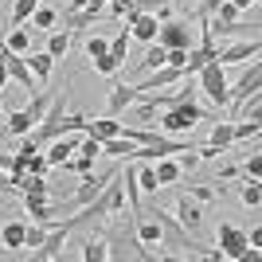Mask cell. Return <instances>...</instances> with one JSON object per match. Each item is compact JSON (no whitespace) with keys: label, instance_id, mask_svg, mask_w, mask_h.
<instances>
[{"label":"cell","instance_id":"6da1fadb","mask_svg":"<svg viewBox=\"0 0 262 262\" xmlns=\"http://www.w3.org/2000/svg\"><path fill=\"white\" fill-rule=\"evenodd\" d=\"M86 121H90V118H82V114H67V86H63V90H59V102H51V106H47V114L39 118V125H35L28 137L43 149V145H51L55 137H67V133H86Z\"/></svg>","mask_w":262,"mask_h":262},{"label":"cell","instance_id":"7a4b0ae2","mask_svg":"<svg viewBox=\"0 0 262 262\" xmlns=\"http://www.w3.org/2000/svg\"><path fill=\"white\" fill-rule=\"evenodd\" d=\"M215 247L223 258H235V262H254L258 258V247L247 243V231L231 227V223H219L215 227Z\"/></svg>","mask_w":262,"mask_h":262},{"label":"cell","instance_id":"3957f363","mask_svg":"<svg viewBox=\"0 0 262 262\" xmlns=\"http://www.w3.org/2000/svg\"><path fill=\"white\" fill-rule=\"evenodd\" d=\"M196 121H204V110L196 106V98H180V102H172V106H164L161 129L168 133V137H176V133H188Z\"/></svg>","mask_w":262,"mask_h":262},{"label":"cell","instance_id":"277c9868","mask_svg":"<svg viewBox=\"0 0 262 262\" xmlns=\"http://www.w3.org/2000/svg\"><path fill=\"white\" fill-rule=\"evenodd\" d=\"M47 106H51V94L47 90H39L32 98V106L28 110H16V114H8V125H4V133H12V137H24V133H32L35 125H39V118L47 114Z\"/></svg>","mask_w":262,"mask_h":262},{"label":"cell","instance_id":"5b68a950","mask_svg":"<svg viewBox=\"0 0 262 262\" xmlns=\"http://www.w3.org/2000/svg\"><path fill=\"white\" fill-rule=\"evenodd\" d=\"M196 75H200V90L211 98V106H215V110H227V75H223V67L211 59V63L200 67Z\"/></svg>","mask_w":262,"mask_h":262},{"label":"cell","instance_id":"8992f818","mask_svg":"<svg viewBox=\"0 0 262 262\" xmlns=\"http://www.w3.org/2000/svg\"><path fill=\"white\" fill-rule=\"evenodd\" d=\"M176 223H180L188 235H196V239H200V231H204V208H200V200H192L188 192L176 196Z\"/></svg>","mask_w":262,"mask_h":262},{"label":"cell","instance_id":"52a82bcc","mask_svg":"<svg viewBox=\"0 0 262 262\" xmlns=\"http://www.w3.org/2000/svg\"><path fill=\"white\" fill-rule=\"evenodd\" d=\"M262 86V67L251 59V67H247V75L235 82V86H227V106H243V102L251 98V94H258Z\"/></svg>","mask_w":262,"mask_h":262},{"label":"cell","instance_id":"ba28073f","mask_svg":"<svg viewBox=\"0 0 262 262\" xmlns=\"http://www.w3.org/2000/svg\"><path fill=\"white\" fill-rule=\"evenodd\" d=\"M176 82H184V71L180 67H157V71H149V75L141 78V82H133L137 86V94H153V90H161V86H176Z\"/></svg>","mask_w":262,"mask_h":262},{"label":"cell","instance_id":"9c48e42d","mask_svg":"<svg viewBox=\"0 0 262 262\" xmlns=\"http://www.w3.org/2000/svg\"><path fill=\"white\" fill-rule=\"evenodd\" d=\"M157 43H161L164 51H172V47H192V32H188L184 20H161V28H157Z\"/></svg>","mask_w":262,"mask_h":262},{"label":"cell","instance_id":"30bf717a","mask_svg":"<svg viewBox=\"0 0 262 262\" xmlns=\"http://www.w3.org/2000/svg\"><path fill=\"white\" fill-rule=\"evenodd\" d=\"M0 59H4V71H8V82H16V86H24V90H35V75L28 71V63H24V55L8 51V47H0Z\"/></svg>","mask_w":262,"mask_h":262},{"label":"cell","instance_id":"8fae6325","mask_svg":"<svg viewBox=\"0 0 262 262\" xmlns=\"http://www.w3.org/2000/svg\"><path fill=\"white\" fill-rule=\"evenodd\" d=\"M247 59H258V35L239 39V43H227L223 51H215V63H219V67H227V63H247Z\"/></svg>","mask_w":262,"mask_h":262},{"label":"cell","instance_id":"7c38bea8","mask_svg":"<svg viewBox=\"0 0 262 262\" xmlns=\"http://www.w3.org/2000/svg\"><path fill=\"white\" fill-rule=\"evenodd\" d=\"M71 231H75V227H71V219H67V223H59L55 231H47V239L35 247V258H39V262L59 258V254H63V243H67V235H71Z\"/></svg>","mask_w":262,"mask_h":262},{"label":"cell","instance_id":"4fadbf2b","mask_svg":"<svg viewBox=\"0 0 262 262\" xmlns=\"http://www.w3.org/2000/svg\"><path fill=\"white\" fill-rule=\"evenodd\" d=\"M114 172H106V176H94V172H86L82 176V184L75 188V196H71V208H82V204H90V200L102 192V184H106Z\"/></svg>","mask_w":262,"mask_h":262},{"label":"cell","instance_id":"5bb4252c","mask_svg":"<svg viewBox=\"0 0 262 262\" xmlns=\"http://www.w3.org/2000/svg\"><path fill=\"white\" fill-rule=\"evenodd\" d=\"M133 102H137V86H121V82H118V86L110 90V98H106V114H110V118H118L121 110H129Z\"/></svg>","mask_w":262,"mask_h":262},{"label":"cell","instance_id":"9a60e30c","mask_svg":"<svg viewBox=\"0 0 262 262\" xmlns=\"http://www.w3.org/2000/svg\"><path fill=\"white\" fill-rule=\"evenodd\" d=\"M118 133H121V121H114V118H110V114H106V118H90L86 121V137H94V141H110V137H118Z\"/></svg>","mask_w":262,"mask_h":262},{"label":"cell","instance_id":"2e32d148","mask_svg":"<svg viewBox=\"0 0 262 262\" xmlns=\"http://www.w3.org/2000/svg\"><path fill=\"white\" fill-rule=\"evenodd\" d=\"M24 63H28V71L35 75V82H47L51 71H55V59L47 51H28V55H24Z\"/></svg>","mask_w":262,"mask_h":262},{"label":"cell","instance_id":"e0dca14e","mask_svg":"<svg viewBox=\"0 0 262 262\" xmlns=\"http://www.w3.org/2000/svg\"><path fill=\"white\" fill-rule=\"evenodd\" d=\"M153 172H157V184H176L180 176H184V168H180V161H172V157H157L153 161Z\"/></svg>","mask_w":262,"mask_h":262},{"label":"cell","instance_id":"ac0fdd59","mask_svg":"<svg viewBox=\"0 0 262 262\" xmlns=\"http://www.w3.org/2000/svg\"><path fill=\"white\" fill-rule=\"evenodd\" d=\"M24 231H28L24 219L4 223V227H0V247H4V251H20V247H24Z\"/></svg>","mask_w":262,"mask_h":262},{"label":"cell","instance_id":"d6986e66","mask_svg":"<svg viewBox=\"0 0 262 262\" xmlns=\"http://www.w3.org/2000/svg\"><path fill=\"white\" fill-rule=\"evenodd\" d=\"M43 149H47L43 157H47L51 164H67V161H71V153H75L78 145L71 141V137H55V141H51V145H43Z\"/></svg>","mask_w":262,"mask_h":262},{"label":"cell","instance_id":"ffe728a7","mask_svg":"<svg viewBox=\"0 0 262 262\" xmlns=\"http://www.w3.org/2000/svg\"><path fill=\"white\" fill-rule=\"evenodd\" d=\"M24 211H28L35 223H47V219H51V196H24Z\"/></svg>","mask_w":262,"mask_h":262},{"label":"cell","instance_id":"44dd1931","mask_svg":"<svg viewBox=\"0 0 262 262\" xmlns=\"http://www.w3.org/2000/svg\"><path fill=\"white\" fill-rule=\"evenodd\" d=\"M133 168H137V188H141L145 196H153L157 188V172H153V161H141V164H133Z\"/></svg>","mask_w":262,"mask_h":262},{"label":"cell","instance_id":"7402d4cb","mask_svg":"<svg viewBox=\"0 0 262 262\" xmlns=\"http://www.w3.org/2000/svg\"><path fill=\"white\" fill-rule=\"evenodd\" d=\"M39 4H43V0H16V8H12V28H24Z\"/></svg>","mask_w":262,"mask_h":262},{"label":"cell","instance_id":"603a6c76","mask_svg":"<svg viewBox=\"0 0 262 262\" xmlns=\"http://www.w3.org/2000/svg\"><path fill=\"white\" fill-rule=\"evenodd\" d=\"M67 47H71V32H67V28H63V32H51V35H47V55H51V59H63Z\"/></svg>","mask_w":262,"mask_h":262},{"label":"cell","instance_id":"cb8c5ba5","mask_svg":"<svg viewBox=\"0 0 262 262\" xmlns=\"http://www.w3.org/2000/svg\"><path fill=\"white\" fill-rule=\"evenodd\" d=\"M164 47L161 43H149L145 47V59H141V67H137V71H145V75H149V71H157V67H164Z\"/></svg>","mask_w":262,"mask_h":262},{"label":"cell","instance_id":"d4e9b609","mask_svg":"<svg viewBox=\"0 0 262 262\" xmlns=\"http://www.w3.org/2000/svg\"><path fill=\"white\" fill-rule=\"evenodd\" d=\"M110 258V243L106 239H86V247H82V262H102Z\"/></svg>","mask_w":262,"mask_h":262},{"label":"cell","instance_id":"484cf974","mask_svg":"<svg viewBox=\"0 0 262 262\" xmlns=\"http://www.w3.org/2000/svg\"><path fill=\"white\" fill-rule=\"evenodd\" d=\"M133 149H137V145H133L129 137H110V141H102V153H110V157H133Z\"/></svg>","mask_w":262,"mask_h":262},{"label":"cell","instance_id":"4316f807","mask_svg":"<svg viewBox=\"0 0 262 262\" xmlns=\"http://www.w3.org/2000/svg\"><path fill=\"white\" fill-rule=\"evenodd\" d=\"M239 200L247 204V208H258V204H262V188H258V180H251V176H247V180L239 184Z\"/></svg>","mask_w":262,"mask_h":262},{"label":"cell","instance_id":"83f0119b","mask_svg":"<svg viewBox=\"0 0 262 262\" xmlns=\"http://www.w3.org/2000/svg\"><path fill=\"white\" fill-rule=\"evenodd\" d=\"M90 67H94L102 78H114V75L121 71V63H118V59H114L110 51H106V55H98V59H90Z\"/></svg>","mask_w":262,"mask_h":262},{"label":"cell","instance_id":"f1b7e54d","mask_svg":"<svg viewBox=\"0 0 262 262\" xmlns=\"http://www.w3.org/2000/svg\"><path fill=\"white\" fill-rule=\"evenodd\" d=\"M0 47H8V51H16V55H28V32H24V28H12Z\"/></svg>","mask_w":262,"mask_h":262},{"label":"cell","instance_id":"f546056e","mask_svg":"<svg viewBox=\"0 0 262 262\" xmlns=\"http://www.w3.org/2000/svg\"><path fill=\"white\" fill-rule=\"evenodd\" d=\"M125 51H129V28H121V32L110 39V55H114L118 63H125Z\"/></svg>","mask_w":262,"mask_h":262},{"label":"cell","instance_id":"4dcf8cb0","mask_svg":"<svg viewBox=\"0 0 262 262\" xmlns=\"http://www.w3.org/2000/svg\"><path fill=\"white\" fill-rule=\"evenodd\" d=\"M32 24H35V28H55V24H59V12L47 8V4H39V8L32 12Z\"/></svg>","mask_w":262,"mask_h":262},{"label":"cell","instance_id":"1f68e13d","mask_svg":"<svg viewBox=\"0 0 262 262\" xmlns=\"http://www.w3.org/2000/svg\"><path fill=\"white\" fill-rule=\"evenodd\" d=\"M258 129H262V125H258V121H251V118L239 121V125H235V145H239V141H254V137H258Z\"/></svg>","mask_w":262,"mask_h":262},{"label":"cell","instance_id":"d6a6232c","mask_svg":"<svg viewBox=\"0 0 262 262\" xmlns=\"http://www.w3.org/2000/svg\"><path fill=\"white\" fill-rule=\"evenodd\" d=\"M43 239H47V231L32 219V223H28V231H24V247H32V251H35V247H39Z\"/></svg>","mask_w":262,"mask_h":262},{"label":"cell","instance_id":"836d02e7","mask_svg":"<svg viewBox=\"0 0 262 262\" xmlns=\"http://www.w3.org/2000/svg\"><path fill=\"white\" fill-rule=\"evenodd\" d=\"M192 200H200V204H208V200H215L219 196V188H211V184H192V188H184Z\"/></svg>","mask_w":262,"mask_h":262},{"label":"cell","instance_id":"e575fe53","mask_svg":"<svg viewBox=\"0 0 262 262\" xmlns=\"http://www.w3.org/2000/svg\"><path fill=\"white\" fill-rule=\"evenodd\" d=\"M47 168H51V161H47L43 153H32V157H28V168H24V172H32V176H47Z\"/></svg>","mask_w":262,"mask_h":262},{"label":"cell","instance_id":"d590c367","mask_svg":"<svg viewBox=\"0 0 262 262\" xmlns=\"http://www.w3.org/2000/svg\"><path fill=\"white\" fill-rule=\"evenodd\" d=\"M106 51H110V39H102V35H90L86 39V59H98Z\"/></svg>","mask_w":262,"mask_h":262},{"label":"cell","instance_id":"8d00e7d4","mask_svg":"<svg viewBox=\"0 0 262 262\" xmlns=\"http://www.w3.org/2000/svg\"><path fill=\"white\" fill-rule=\"evenodd\" d=\"M67 168H75L78 176H86V172H94V157H82V153H78L75 161H67Z\"/></svg>","mask_w":262,"mask_h":262},{"label":"cell","instance_id":"74e56055","mask_svg":"<svg viewBox=\"0 0 262 262\" xmlns=\"http://www.w3.org/2000/svg\"><path fill=\"white\" fill-rule=\"evenodd\" d=\"M243 172L251 176V180H258V172H262V157H258V153H247V168H243Z\"/></svg>","mask_w":262,"mask_h":262},{"label":"cell","instance_id":"f35d334b","mask_svg":"<svg viewBox=\"0 0 262 262\" xmlns=\"http://www.w3.org/2000/svg\"><path fill=\"white\" fill-rule=\"evenodd\" d=\"M247 118H251V121L262 118V98H258V94H251V98H247Z\"/></svg>","mask_w":262,"mask_h":262},{"label":"cell","instance_id":"ab89813d","mask_svg":"<svg viewBox=\"0 0 262 262\" xmlns=\"http://www.w3.org/2000/svg\"><path fill=\"white\" fill-rule=\"evenodd\" d=\"M75 153H82V157H98V153H102V145H98V141H94V137H86V141L78 145Z\"/></svg>","mask_w":262,"mask_h":262},{"label":"cell","instance_id":"60d3db41","mask_svg":"<svg viewBox=\"0 0 262 262\" xmlns=\"http://www.w3.org/2000/svg\"><path fill=\"white\" fill-rule=\"evenodd\" d=\"M161 4H168V0H133V8H137V12H157Z\"/></svg>","mask_w":262,"mask_h":262},{"label":"cell","instance_id":"b9f144b4","mask_svg":"<svg viewBox=\"0 0 262 262\" xmlns=\"http://www.w3.org/2000/svg\"><path fill=\"white\" fill-rule=\"evenodd\" d=\"M219 4H223V0H204V4H200V12H196V16H200V20H208L211 12L219 8Z\"/></svg>","mask_w":262,"mask_h":262},{"label":"cell","instance_id":"7bdbcfd3","mask_svg":"<svg viewBox=\"0 0 262 262\" xmlns=\"http://www.w3.org/2000/svg\"><path fill=\"white\" fill-rule=\"evenodd\" d=\"M247 243H251V247H258V243H262V231L251 227V231H247Z\"/></svg>","mask_w":262,"mask_h":262},{"label":"cell","instance_id":"ee69618b","mask_svg":"<svg viewBox=\"0 0 262 262\" xmlns=\"http://www.w3.org/2000/svg\"><path fill=\"white\" fill-rule=\"evenodd\" d=\"M219 176H239V164H219Z\"/></svg>","mask_w":262,"mask_h":262},{"label":"cell","instance_id":"f6af8a7d","mask_svg":"<svg viewBox=\"0 0 262 262\" xmlns=\"http://www.w3.org/2000/svg\"><path fill=\"white\" fill-rule=\"evenodd\" d=\"M231 4H235V8H243V12H247V8H258V0H231Z\"/></svg>","mask_w":262,"mask_h":262},{"label":"cell","instance_id":"bcb514c9","mask_svg":"<svg viewBox=\"0 0 262 262\" xmlns=\"http://www.w3.org/2000/svg\"><path fill=\"white\" fill-rule=\"evenodd\" d=\"M4 82H8V71H4V59H0V90H4Z\"/></svg>","mask_w":262,"mask_h":262},{"label":"cell","instance_id":"7dc6e473","mask_svg":"<svg viewBox=\"0 0 262 262\" xmlns=\"http://www.w3.org/2000/svg\"><path fill=\"white\" fill-rule=\"evenodd\" d=\"M0 118H4V106H0Z\"/></svg>","mask_w":262,"mask_h":262},{"label":"cell","instance_id":"c3c4849f","mask_svg":"<svg viewBox=\"0 0 262 262\" xmlns=\"http://www.w3.org/2000/svg\"><path fill=\"white\" fill-rule=\"evenodd\" d=\"M0 133H4V129H0Z\"/></svg>","mask_w":262,"mask_h":262}]
</instances>
